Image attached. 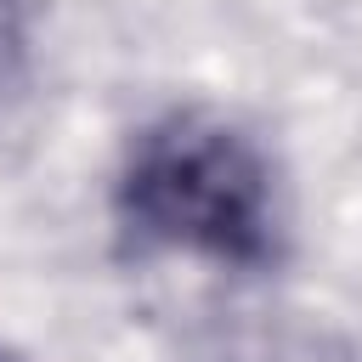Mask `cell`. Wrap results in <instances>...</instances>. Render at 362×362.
I'll return each instance as SVG.
<instances>
[{
	"label": "cell",
	"mask_w": 362,
	"mask_h": 362,
	"mask_svg": "<svg viewBox=\"0 0 362 362\" xmlns=\"http://www.w3.org/2000/svg\"><path fill=\"white\" fill-rule=\"evenodd\" d=\"M113 221L136 255H187L226 272H266L283 255L277 170L243 124L209 107H170L124 141Z\"/></svg>",
	"instance_id": "6da1fadb"
},
{
	"label": "cell",
	"mask_w": 362,
	"mask_h": 362,
	"mask_svg": "<svg viewBox=\"0 0 362 362\" xmlns=\"http://www.w3.org/2000/svg\"><path fill=\"white\" fill-rule=\"evenodd\" d=\"M28 0H0V102L28 74Z\"/></svg>",
	"instance_id": "7a4b0ae2"
},
{
	"label": "cell",
	"mask_w": 362,
	"mask_h": 362,
	"mask_svg": "<svg viewBox=\"0 0 362 362\" xmlns=\"http://www.w3.org/2000/svg\"><path fill=\"white\" fill-rule=\"evenodd\" d=\"M0 362H11V356H6V351H0Z\"/></svg>",
	"instance_id": "3957f363"
}]
</instances>
